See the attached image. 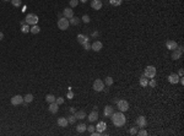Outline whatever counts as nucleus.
<instances>
[{
    "label": "nucleus",
    "instance_id": "obj_3",
    "mask_svg": "<svg viewBox=\"0 0 184 136\" xmlns=\"http://www.w3.org/2000/svg\"><path fill=\"white\" fill-rule=\"evenodd\" d=\"M38 16L36 15V14H28L27 16H26V23L27 25H30V26H33V25H37V22H38Z\"/></svg>",
    "mask_w": 184,
    "mask_h": 136
},
{
    "label": "nucleus",
    "instance_id": "obj_38",
    "mask_svg": "<svg viewBox=\"0 0 184 136\" xmlns=\"http://www.w3.org/2000/svg\"><path fill=\"white\" fill-rule=\"evenodd\" d=\"M66 98H69V99H73V98H74V93L71 92V90H69V91H68V95H66Z\"/></svg>",
    "mask_w": 184,
    "mask_h": 136
},
{
    "label": "nucleus",
    "instance_id": "obj_28",
    "mask_svg": "<svg viewBox=\"0 0 184 136\" xmlns=\"http://www.w3.org/2000/svg\"><path fill=\"white\" fill-rule=\"evenodd\" d=\"M45 102L47 103H53V102H55V97L53 95H47L45 96Z\"/></svg>",
    "mask_w": 184,
    "mask_h": 136
},
{
    "label": "nucleus",
    "instance_id": "obj_22",
    "mask_svg": "<svg viewBox=\"0 0 184 136\" xmlns=\"http://www.w3.org/2000/svg\"><path fill=\"white\" fill-rule=\"evenodd\" d=\"M140 86L141 87H147V83H148V80H147V77H145L144 75H141V77H140Z\"/></svg>",
    "mask_w": 184,
    "mask_h": 136
},
{
    "label": "nucleus",
    "instance_id": "obj_33",
    "mask_svg": "<svg viewBox=\"0 0 184 136\" xmlns=\"http://www.w3.org/2000/svg\"><path fill=\"white\" fill-rule=\"evenodd\" d=\"M81 20L83 21V22H85V23H88V22L91 21V19H90V16H88V15H83Z\"/></svg>",
    "mask_w": 184,
    "mask_h": 136
},
{
    "label": "nucleus",
    "instance_id": "obj_4",
    "mask_svg": "<svg viewBox=\"0 0 184 136\" xmlns=\"http://www.w3.org/2000/svg\"><path fill=\"white\" fill-rule=\"evenodd\" d=\"M69 20L65 19V17H60V19L58 20V27H59V30L61 31H65V30H68L69 28Z\"/></svg>",
    "mask_w": 184,
    "mask_h": 136
},
{
    "label": "nucleus",
    "instance_id": "obj_30",
    "mask_svg": "<svg viewBox=\"0 0 184 136\" xmlns=\"http://www.w3.org/2000/svg\"><path fill=\"white\" fill-rule=\"evenodd\" d=\"M104 83H106L107 86H112V85H113V77H110V76L106 77V80H104Z\"/></svg>",
    "mask_w": 184,
    "mask_h": 136
},
{
    "label": "nucleus",
    "instance_id": "obj_45",
    "mask_svg": "<svg viewBox=\"0 0 184 136\" xmlns=\"http://www.w3.org/2000/svg\"><path fill=\"white\" fill-rule=\"evenodd\" d=\"M179 82H181L182 85H184V78H183V76H181V77H179Z\"/></svg>",
    "mask_w": 184,
    "mask_h": 136
},
{
    "label": "nucleus",
    "instance_id": "obj_32",
    "mask_svg": "<svg viewBox=\"0 0 184 136\" xmlns=\"http://www.w3.org/2000/svg\"><path fill=\"white\" fill-rule=\"evenodd\" d=\"M11 4H12L15 7H19L21 5V0H11Z\"/></svg>",
    "mask_w": 184,
    "mask_h": 136
},
{
    "label": "nucleus",
    "instance_id": "obj_21",
    "mask_svg": "<svg viewBox=\"0 0 184 136\" xmlns=\"http://www.w3.org/2000/svg\"><path fill=\"white\" fill-rule=\"evenodd\" d=\"M86 128H87L86 124H83V123H82V124H79L77 128H76V131H77L79 134H82L83 131H86Z\"/></svg>",
    "mask_w": 184,
    "mask_h": 136
},
{
    "label": "nucleus",
    "instance_id": "obj_16",
    "mask_svg": "<svg viewBox=\"0 0 184 136\" xmlns=\"http://www.w3.org/2000/svg\"><path fill=\"white\" fill-rule=\"evenodd\" d=\"M182 53H183V52H181L178 48L174 49V50H172V59H173V60H178V59H181Z\"/></svg>",
    "mask_w": 184,
    "mask_h": 136
},
{
    "label": "nucleus",
    "instance_id": "obj_37",
    "mask_svg": "<svg viewBox=\"0 0 184 136\" xmlns=\"http://www.w3.org/2000/svg\"><path fill=\"white\" fill-rule=\"evenodd\" d=\"M55 103H57V104H59V105L63 104V103H64V98H61V97L55 98Z\"/></svg>",
    "mask_w": 184,
    "mask_h": 136
},
{
    "label": "nucleus",
    "instance_id": "obj_9",
    "mask_svg": "<svg viewBox=\"0 0 184 136\" xmlns=\"http://www.w3.org/2000/svg\"><path fill=\"white\" fill-rule=\"evenodd\" d=\"M113 113H114V108H113L112 105H106V107H104V110H103L104 117H107V118L112 117Z\"/></svg>",
    "mask_w": 184,
    "mask_h": 136
},
{
    "label": "nucleus",
    "instance_id": "obj_24",
    "mask_svg": "<svg viewBox=\"0 0 184 136\" xmlns=\"http://www.w3.org/2000/svg\"><path fill=\"white\" fill-rule=\"evenodd\" d=\"M33 101V96L31 95V93H28V95H26L25 97H23V103L25 104H28V103H31Z\"/></svg>",
    "mask_w": 184,
    "mask_h": 136
},
{
    "label": "nucleus",
    "instance_id": "obj_29",
    "mask_svg": "<svg viewBox=\"0 0 184 136\" xmlns=\"http://www.w3.org/2000/svg\"><path fill=\"white\" fill-rule=\"evenodd\" d=\"M123 0H109V4L112 5V6H119V5H122Z\"/></svg>",
    "mask_w": 184,
    "mask_h": 136
},
{
    "label": "nucleus",
    "instance_id": "obj_44",
    "mask_svg": "<svg viewBox=\"0 0 184 136\" xmlns=\"http://www.w3.org/2000/svg\"><path fill=\"white\" fill-rule=\"evenodd\" d=\"M183 74H184L183 69H181V70H179V72H178V76H183Z\"/></svg>",
    "mask_w": 184,
    "mask_h": 136
},
{
    "label": "nucleus",
    "instance_id": "obj_13",
    "mask_svg": "<svg viewBox=\"0 0 184 136\" xmlns=\"http://www.w3.org/2000/svg\"><path fill=\"white\" fill-rule=\"evenodd\" d=\"M103 44L102 42H100V40H96V42H93L92 43V45H91V49L92 50H95V52H100L101 49H102Z\"/></svg>",
    "mask_w": 184,
    "mask_h": 136
},
{
    "label": "nucleus",
    "instance_id": "obj_41",
    "mask_svg": "<svg viewBox=\"0 0 184 136\" xmlns=\"http://www.w3.org/2000/svg\"><path fill=\"white\" fill-rule=\"evenodd\" d=\"M86 130H88V133H93L95 131V126L93 125H88V128H86Z\"/></svg>",
    "mask_w": 184,
    "mask_h": 136
},
{
    "label": "nucleus",
    "instance_id": "obj_42",
    "mask_svg": "<svg viewBox=\"0 0 184 136\" xmlns=\"http://www.w3.org/2000/svg\"><path fill=\"white\" fill-rule=\"evenodd\" d=\"M91 135L92 136H100V135H102V133H100V131H93V133H91Z\"/></svg>",
    "mask_w": 184,
    "mask_h": 136
},
{
    "label": "nucleus",
    "instance_id": "obj_1",
    "mask_svg": "<svg viewBox=\"0 0 184 136\" xmlns=\"http://www.w3.org/2000/svg\"><path fill=\"white\" fill-rule=\"evenodd\" d=\"M110 119H112V123L117 126V128H119V126H123L124 124H125V121H126V119H125V117H124V114H123V112H114L113 114H112V117H110Z\"/></svg>",
    "mask_w": 184,
    "mask_h": 136
},
{
    "label": "nucleus",
    "instance_id": "obj_8",
    "mask_svg": "<svg viewBox=\"0 0 184 136\" xmlns=\"http://www.w3.org/2000/svg\"><path fill=\"white\" fill-rule=\"evenodd\" d=\"M23 103V97H21V96H14V97L11 98V104L12 105H20Z\"/></svg>",
    "mask_w": 184,
    "mask_h": 136
},
{
    "label": "nucleus",
    "instance_id": "obj_25",
    "mask_svg": "<svg viewBox=\"0 0 184 136\" xmlns=\"http://www.w3.org/2000/svg\"><path fill=\"white\" fill-rule=\"evenodd\" d=\"M39 31H41V28H39V26H38V25H33V26L31 27V30H30V32H31V33H33V34L39 33Z\"/></svg>",
    "mask_w": 184,
    "mask_h": 136
},
{
    "label": "nucleus",
    "instance_id": "obj_17",
    "mask_svg": "<svg viewBox=\"0 0 184 136\" xmlns=\"http://www.w3.org/2000/svg\"><path fill=\"white\" fill-rule=\"evenodd\" d=\"M95 129H96L97 131H100V133H103V131L107 129V125H106L104 121H100V123L97 124V126H95Z\"/></svg>",
    "mask_w": 184,
    "mask_h": 136
},
{
    "label": "nucleus",
    "instance_id": "obj_39",
    "mask_svg": "<svg viewBox=\"0 0 184 136\" xmlns=\"http://www.w3.org/2000/svg\"><path fill=\"white\" fill-rule=\"evenodd\" d=\"M138 135L139 136H146L147 135V131H146V130H140V131H138Z\"/></svg>",
    "mask_w": 184,
    "mask_h": 136
},
{
    "label": "nucleus",
    "instance_id": "obj_31",
    "mask_svg": "<svg viewBox=\"0 0 184 136\" xmlns=\"http://www.w3.org/2000/svg\"><path fill=\"white\" fill-rule=\"evenodd\" d=\"M77 119L75 117V114H71V115H69V119H68V121H69V124H75V121H76Z\"/></svg>",
    "mask_w": 184,
    "mask_h": 136
},
{
    "label": "nucleus",
    "instance_id": "obj_14",
    "mask_svg": "<svg viewBox=\"0 0 184 136\" xmlns=\"http://www.w3.org/2000/svg\"><path fill=\"white\" fill-rule=\"evenodd\" d=\"M63 16L65 17V19H71L73 16H74V11L71 10V9H69V7H66V9H64V11H63Z\"/></svg>",
    "mask_w": 184,
    "mask_h": 136
},
{
    "label": "nucleus",
    "instance_id": "obj_35",
    "mask_svg": "<svg viewBox=\"0 0 184 136\" xmlns=\"http://www.w3.org/2000/svg\"><path fill=\"white\" fill-rule=\"evenodd\" d=\"M147 85H148L150 87H156V85H157V83H156V80H153V78H152L151 81H148V83H147Z\"/></svg>",
    "mask_w": 184,
    "mask_h": 136
},
{
    "label": "nucleus",
    "instance_id": "obj_40",
    "mask_svg": "<svg viewBox=\"0 0 184 136\" xmlns=\"http://www.w3.org/2000/svg\"><path fill=\"white\" fill-rule=\"evenodd\" d=\"M82 45H83V48H85L86 50H90V49H91V45L88 44V42H86V43H83Z\"/></svg>",
    "mask_w": 184,
    "mask_h": 136
},
{
    "label": "nucleus",
    "instance_id": "obj_2",
    "mask_svg": "<svg viewBox=\"0 0 184 136\" xmlns=\"http://www.w3.org/2000/svg\"><path fill=\"white\" fill-rule=\"evenodd\" d=\"M144 76L147 77V78H153L155 76H156V68L152 66V65H148V66L145 69Z\"/></svg>",
    "mask_w": 184,
    "mask_h": 136
},
{
    "label": "nucleus",
    "instance_id": "obj_26",
    "mask_svg": "<svg viewBox=\"0 0 184 136\" xmlns=\"http://www.w3.org/2000/svg\"><path fill=\"white\" fill-rule=\"evenodd\" d=\"M75 117H76V119H85L86 118V113L83 110H77L75 113Z\"/></svg>",
    "mask_w": 184,
    "mask_h": 136
},
{
    "label": "nucleus",
    "instance_id": "obj_34",
    "mask_svg": "<svg viewBox=\"0 0 184 136\" xmlns=\"http://www.w3.org/2000/svg\"><path fill=\"white\" fill-rule=\"evenodd\" d=\"M70 7H75L77 4H79V0H70Z\"/></svg>",
    "mask_w": 184,
    "mask_h": 136
},
{
    "label": "nucleus",
    "instance_id": "obj_12",
    "mask_svg": "<svg viewBox=\"0 0 184 136\" xmlns=\"http://www.w3.org/2000/svg\"><path fill=\"white\" fill-rule=\"evenodd\" d=\"M102 5L103 4L101 0H92V1H91V7H92L93 10H101Z\"/></svg>",
    "mask_w": 184,
    "mask_h": 136
},
{
    "label": "nucleus",
    "instance_id": "obj_5",
    "mask_svg": "<svg viewBox=\"0 0 184 136\" xmlns=\"http://www.w3.org/2000/svg\"><path fill=\"white\" fill-rule=\"evenodd\" d=\"M93 90H95V91H97V92L103 91V90H104V82L101 81L100 78L95 80V82H93Z\"/></svg>",
    "mask_w": 184,
    "mask_h": 136
},
{
    "label": "nucleus",
    "instance_id": "obj_43",
    "mask_svg": "<svg viewBox=\"0 0 184 136\" xmlns=\"http://www.w3.org/2000/svg\"><path fill=\"white\" fill-rule=\"evenodd\" d=\"M70 112H71L73 114H75V113H76V109H75L74 107H70Z\"/></svg>",
    "mask_w": 184,
    "mask_h": 136
},
{
    "label": "nucleus",
    "instance_id": "obj_47",
    "mask_svg": "<svg viewBox=\"0 0 184 136\" xmlns=\"http://www.w3.org/2000/svg\"><path fill=\"white\" fill-rule=\"evenodd\" d=\"M80 1H81V2H86L87 0H80Z\"/></svg>",
    "mask_w": 184,
    "mask_h": 136
},
{
    "label": "nucleus",
    "instance_id": "obj_10",
    "mask_svg": "<svg viewBox=\"0 0 184 136\" xmlns=\"http://www.w3.org/2000/svg\"><path fill=\"white\" fill-rule=\"evenodd\" d=\"M179 77L181 76H178L177 74H174V72H172V74H169L168 75V81H169V83H178L179 82Z\"/></svg>",
    "mask_w": 184,
    "mask_h": 136
},
{
    "label": "nucleus",
    "instance_id": "obj_20",
    "mask_svg": "<svg viewBox=\"0 0 184 136\" xmlns=\"http://www.w3.org/2000/svg\"><path fill=\"white\" fill-rule=\"evenodd\" d=\"M77 42H79L80 44H83V43L88 42V37L85 36V34H77Z\"/></svg>",
    "mask_w": 184,
    "mask_h": 136
},
{
    "label": "nucleus",
    "instance_id": "obj_49",
    "mask_svg": "<svg viewBox=\"0 0 184 136\" xmlns=\"http://www.w3.org/2000/svg\"><path fill=\"white\" fill-rule=\"evenodd\" d=\"M126 1H129V0H126Z\"/></svg>",
    "mask_w": 184,
    "mask_h": 136
},
{
    "label": "nucleus",
    "instance_id": "obj_18",
    "mask_svg": "<svg viewBox=\"0 0 184 136\" xmlns=\"http://www.w3.org/2000/svg\"><path fill=\"white\" fill-rule=\"evenodd\" d=\"M58 125L61 126V128H66V126L69 125V121H68L66 118H59V119H58Z\"/></svg>",
    "mask_w": 184,
    "mask_h": 136
},
{
    "label": "nucleus",
    "instance_id": "obj_19",
    "mask_svg": "<svg viewBox=\"0 0 184 136\" xmlns=\"http://www.w3.org/2000/svg\"><path fill=\"white\" fill-rule=\"evenodd\" d=\"M97 119H98V112L97 110H93V112H91L88 114V120L90 121H96Z\"/></svg>",
    "mask_w": 184,
    "mask_h": 136
},
{
    "label": "nucleus",
    "instance_id": "obj_48",
    "mask_svg": "<svg viewBox=\"0 0 184 136\" xmlns=\"http://www.w3.org/2000/svg\"><path fill=\"white\" fill-rule=\"evenodd\" d=\"M2 1H11V0H2Z\"/></svg>",
    "mask_w": 184,
    "mask_h": 136
},
{
    "label": "nucleus",
    "instance_id": "obj_6",
    "mask_svg": "<svg viewBox=\"0 0 184 136\" xmlns=\"http://www.w3.org/2000/svg\"><path fill=\"white\" fill-rule=\"evenodd\" d=\"M117 104H118V109H119L120 112H126V110L129 109V103H128V101L120 99V101L117 102Z\"/></svg>",
    "mask_w": 184,
    "mask_h": 136
},
{
    "label": "nucleus",
    "instance_id": "obj_15",
    "mask_svg": "<svg viewBox=\"0 0 184 136\" xmlns=\"http://www.w3.org/2000/svg\"><path fill=\"white\" fill-rule=\"evenodd\" d=\"M49 112L52 113V114H55L57 112H58V109H59V104H57L55 102H53V103H49Z\"/></svg>",
    "mask_w": 184,
    "mask_h": 136
},
{
    "label": "nucleus",
    "instance_id": "obj_7",
    "mask_svg": "<svg viewBox=\"0 0 184 136\" xmlns=\"http://www.w3.org/2000/svg\"><path fill=\"white\" fill-rule=\"evenodd\" d=\"M166 47H167V49H169V50H174V49H177L178 48V43L176 42V40H167L166 42Z\"/></svg>",
    "mask_w": 184,
    "mask_h": 136
},
{
    "label": "nucleus",
    "instance_id": "obj_11",
    "mask_svg": "<svg viewBox=\"0 0 184 136\" xmlns=\"http://www.w3.org/2000/svg\"><path fill=\"white\" fill-rule=\"evenodd\" d=\"M136 124H138V126H139V128H145V126L147 125L146 118L144 117V115H140V117H138V119H136Z\"/></svg>",
    "mask_w": 184,
    "mask_h": 136
},
{
    "label": "nucleus",
    "instance_id": "obj_27",
    "mask_svg": "<svg viewBox=\"0 0 184 136\" xmlns=\"http://www.w3.org/2000/svg\"><path fill=\"white\" fill-rule=\"evenodd\" d=\"M30 30H31V27H30V25H27V23H25V25L21 26V32H22V33H28Z\"/></svg>",
    "mask_w": 184,
    "mask_h": 136
},
{
    "label": "nucleus",
    "instance_id": "obj_46",
    "mask_svg": "<svg viewBox=\"0 0 184 136\" xmlns=\"http://www.w3.org/2000/svg\"><path fill=\"white\" fill-rule=\"evenodd\" d=\"M2 38H4V33L0 32V40H2Z\"/></svg>",
    "mask_w": 184,
    "mask_h": 136
},
{
    "label": "nucleus",
    "instance_id": "obj_36",
    "mask_svg": "<svg viewBox=\"0 0 184 136\" xmlns=\"http://www.w3.org/2000/svg\"><path fill=\"white\" fill-rule=\"evenodd\" d=\"M129 133H130V135H136L138 134V128H131Z\"/></svg>",
    "mask_w": 184,
    "mask_h": 136
},
{
    "label": "nucleus",
    "instance_id": "obj_23",
    "mask_svg": "<svg viewBox=\"0 0 184 136\" xmlns=\"http://www.w3.org/2000/svg\"><path fill=\"white\" fill-rule=\"evenodd\" d=\"M69 23H70V25H73V26H77V25L80 23V20H79V17L73 16L71 19H69Z\"/></svg>",
    "mask_w": 184,
    "mask_h": 136
}]
</instances>
